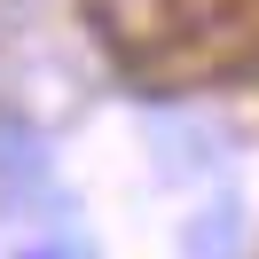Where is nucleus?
I'll return each instance as SVG.
<instances>
[{
    "mask_svg": "<svg viewBox=\"0 0 259 259\" xmlns=\"http://www.w3.org/2000/svg\"><path fill=\"white\" fill-rule=\"evenodd\" d=\"M32 259H63V251H32Z\"/></svg>",
    "mask_w": 259,
    "mask_h": 259,
    "instance_id": "1",
    "label": "nucleus"
}]
</instances>
